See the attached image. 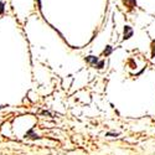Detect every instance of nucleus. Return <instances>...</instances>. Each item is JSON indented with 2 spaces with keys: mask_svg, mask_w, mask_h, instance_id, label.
Returning <instances> with one entry per match:
<instances>
[{
  "mask_svg": "<svg viewBox=\"0 0 155 155\" xmlns=\"http://www.w3.org/2000/svg\"><path fill=\"white\" fill-rule=\"evenodd\" d=\"M151 55L155 56V40L153 41V45H151Z\"/></svg>",
  "mask_w": 155,
  "mask_h": 155,
  "instance_id": "6",
  "label": "nucleus"
},
{
  "mask_svg": "<svg viewBox=\"0 0 155 155\" xmlns=\"http://www.w3.org/2000/svg\"><path fill=\"white\" fill-rule=\"evenodd\" d=\"M112 51H113V47H112V46H107L106 50L103 51V55H104V56H108V55L112 54Z\"/></svg>",
  "mask_w": 155,
  "mask_h": 155,
  "instance_id": "4",
  "label": "nucleus"
},
{
  "mask_svg": "<svg viewBox=\"0 0 155 155\" xmlns=\"http://www.w3.org/2000/svg\"><path fill=\"white\" fill-rule=\"evenodd\" d=\"M96 66H97L98 68H102L103 66H104V62H103V61H98V62H97V64H96Z\"/></svg>",
  "mask_w": 155,
  "mask_h": 155,
  "instance_id": "7",
  "label": "nucleus"
},
{
  "mask_svg": "<svg viewBox=\"0 0 155 155\" xmlns=\"http://www.w3.org/2000/svg\"><path fill=\"white\" fill-rule=\"evenodd\" d=\"M37 5H38V8H41V0H37Z\"/></svg>",
  "mask_w": 155,
  "mask_h": 155,
  "instance_id": "8",
  "label": "nucleus"
},
{
  "mask_svg": "<svg viewBox=\"0 0 155 155\" xmlns=\"http://www.w3.org/2000/svg\"><path fill=\"white\" fill-rule=\"evenodd\" d=\"M86 61L89 63V64H94V66H96V64H97V62L99 61L96 56H87L86 57Z\"/></svg>",
  "mask_w": 155,
  "mask_h": 155,
  "instance_id": "2",
  "label": "nucleus"
},
{
  "mask_svg": "<svg viewBox=\"0 0 155 155\" xmlns=\"http://www.w3.org/2000/svg\"><path fill=\"white\" fill-rule=\"evenodd\" d=\"M133 29L129 26V25H125V28H124V37H123V40H128V38H130L133 36Z\"/></svg>",
  "mask_w": 155,
  "mask_h": 155,
  "instance_id": "1",
  "label": "nucleus"
},
{
  "mask_svg": "<svg viewBox=\"0 0 155 155\" xmlns=\"http://www.w3.org/2000/svg\"><path fill=\"white\" fill-rule=\"evenodd\" d=\"M2 108H4V106H0V109H2Z\"/></svg>",
  "mask_w": 155,
  "mask_h": 155,
  "instance_id": "9",
  "label": "nucleus"
},
{
  "mask_svg": "<svg viewBox=\"0 0 155 155\" xmlns=\"http://www.w3.org/2000/svg\"><path fill=\"white\" fill-rule=\"evenodd\" d=\"M4 11H5V4L2 2V0H0V15H3Z\"/></svg>",
  "mask_w": 155,
  "mask_h": 155,
  "instance_id": "5",
  "label": "nucleus"
},
{
  "mask_svg": "<svg viewBox=\"0 0 155 155\" xmlns=\"http://www.w3.org/2000/svg\"><path fill=\"white\" fill-rule=\"evenodd\" d=\"M123 4L129 8H134L137 6V0H123Z\"/></svg>",
  "mask_w": 155,
  "mask_h": 155,
  "instance_id": "3",
  "label": "nucleus"
}]
</instances>
